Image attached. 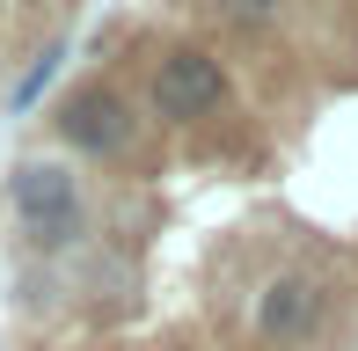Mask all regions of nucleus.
Returning <instances> with one entry per match:
<instances>
[{"label": "nucleus", "instance_id": "nucleus-1", "mask_svg": "<svg viewBox=\"0 0 358 351\" xmlns=\"http://www.w3.org/2000/svg\"><path fill=\"white\" fill-rule=\"evenodd\" d=\"M0 198H8L15 227H22V249L37 264H73L80 249L95 242L88 176H80V162H66V154H15Z\"/></svg>", "mask_w": 358, "mask_h": 351}, {"label": "nucleus", "instance_id": "nucleus-2", "mask_svg": "<svg viewBox=\"0 0 358 351\" xmlns=\"http://www.w3.org/2000/svg\"><path fill=\"white\" fill-rule=\"evenodd\" d=\"M52 139L66 162H124L139 147V103L117 81H80L52 103Z\"/></svg>", "mask_w": 358, "mask_h": 351}, {"label": "nucleus", "instance_id": "nucleus-3", "mask_svg": "<svg viewBox=\"0 0 358 351\" xmlns=\"http://www.w3.org/2000/svg\"><path fill=\"white\" fill-rule=\"evenodd\" d=\"M227 81L220 52H205V44H161V59L146 66V110H154L161 124H205L227 110Z\"/></svg>", "mask_w": 358, "mask_h": 351}, {"label": "nucleus", "instance_id": "nucleus-4", "mask_svg": "<svg viewBox=\"0 0 358 351\" xmlns=\"http://www.w3.org/2000/svg\"><path fill=\"white\" fill-rule=\"evenodd\" d=\"M329 315H336V300H329V285H322L315 271H278V278H264V293H256L249 329H256V344H271V351H307V344L329 337Z\"/></svg>", "mask_w": 358, "mask_h": 351}, {"label": "nucleus", "instance_id": "nucleus-5", "mask_svg": "<svg viewBox=\"0 0 358 351\" xmlns=\"http://www.w3.org/2000/svg\"><path fill=\"white\" fill-rule=\"evenodd\" d=\"M59 66H66V37H52V44H44V52L29 59V66H22V81L8 88V117H22V110H37V103H44V88L59 81Z\"/></svg>", "mask_w": 358, "mask_h": 351}, {"label": "nucleus", "instance_id": "nucleus-6", "mask_svg": "<svg viewBox=\"0 0 358 351\" xmlns=\"http://www.w3.org/2000/svg\"><path fill=\"white\" fill-rule=\"evenodd\" d=\"M205 8H213V22H227L234 37H271L285 0H205Z\"/></svg>", "mask_w": 358, "mask_h": 351}, {"label": "nucleus", "instance_id": "nucleus-7", "mask_svg": "<svg viewBox=\"0 0 358 351\" xmlns=\"http://www.w3.org/2000/svg\"><path fill=\"white\" fill-rule=\"evenodd\" d=\"M15 293H22V308H52V300H59V264H37V257H29V271H22V285H15Z\"/></svg>", "mask_w": 358, "mask_h": 351}, {"label": "nucleus", "instance_id": "nucleus-8", "mask_svg": "<svg viewBox=\"0 0 358 351\" xmlns=\"http://www.w3.org/2000/svg\"><path fill=\"white\" fill-rule=\"evenodd\" d=\"M0 8H8V0H0Z\"/></svg>", "mask_w": 358, "mask_h": 351}]
</instances>
